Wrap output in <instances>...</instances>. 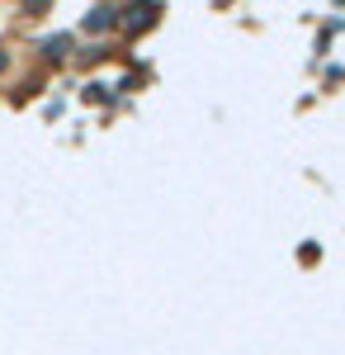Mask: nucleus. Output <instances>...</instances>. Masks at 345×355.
<instances>
[{
	"label": "nucleus",
	"mask_w": 345,
	"mask_h": 355,
	"mask_svg": "<svg viewBox=\"0 0 345 355\" xmlns=\"http://www.w3.org/2000/svg\"><path fill=\"white\" fill-rule=\"evenodd\" d=\"M157 15H161V0H133V5L118 10V24H123V33H142L147 24H157Z\"/></svg>",
	"instance_id": "nucleus-1"
},
{
	"label": "nucleus",
	"mask_w": 345,
	"mask_h": 355,
	"mask_svg": "<svg viewBox=\"0 0 345 355\" xmlns=\"http://www.w3.org/2000/svg\"><path fill=\"white\" fill-rule=\"evenodd\" d=\"M118 24V10H109V5H100V10H90V19H85V33H105V28Z\"/></svg>",
	"instance_id": "nucleus-2"
},
{
	"label": "nucleus",
	"mask_w": 345,
	"mask_h": 355,
	"mask_svg": "<svg viewBox=\"0 0 345 355\" xmlns=\"http://www.w3.org/2000/svg\"><path fill=\"white\" fill-rule=\"evenodd\" d=\"M67 48H71V33H57V38H48V43L38 48V53L53 57V62H62V57H67Z\"/></svg>",
	"instance_id": "nucleus-3"
},
{
	"label": "nucleus",
	"mask_w": 345,
	"mask_h": 355,
	"mask_svg": "<svg viewBox=\"0 0 345 355\" xmlns=\"http://www.w3.org/2000/svg\"><path fill=\"white\" fill-rule=\"evenodd\" d=\"M0 71H5V53H0Z\"/></svg>",
	"instance_id": "nucleus-4"
}]
</instances>
